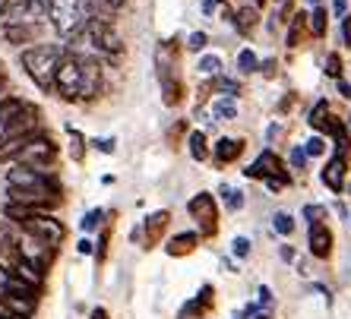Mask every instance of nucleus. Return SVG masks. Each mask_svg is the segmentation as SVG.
<instances>
[{"label":"nucleus","mask_w":351,"mask_h":319,"mask_svg":"<svg viewBox=\"0 0 351 319\" xmlns=\"http://www.w3.org/2000/svg\"><path fill=\"white\" fill-rule=\"evenodd\" d=\"M7 215L10 221H16V228L25 231V234H32L35 240H41V244H48L58 250L60 244H64L66 238V228L60 225L54 215L48 212H32V209H19V205H7Z\"/></svg>","instance_id":"nucleus-5"},{"label":"nucleus","mask_w":351,"mask_h":319,"mask_svg":"<svg viewBox=\"0 0 351 319\" xmlns=\"http://www.w3.org/2000/svg\"><path fill=\"white\" fill-rule=\"evenodd\" d=\"M323 187L329 190V193H345V177H348V158H345V152H335L332 158L326 162V168H323Z\"/></svg>","instance_id":"nucleus-11"},{"label":"nucleus","mask_w":351,"mask_h":319,"mask_svg":"<svg viewBox=\"0 0 351 319\" xmlns=\"http://www.w3.org/2000/svg\"><path fill=\"white\" fill-rule=\"evenodd\" d=\"M339 92H342V99H351V82L348 79H339Z\"/></svg>","instance_id":"nucleus-48"},{"label":"nucleus","mask_w":351,"mask_h":319,"mask_svg":"<svg viewBox=\"0 0 351 319\" xmlns=\"http://www.w3.org/2000/svg\"><path fill=\"white\" fill-rule=\"evenodd\" d=\"M231 25H234L241 35H250L256 25H260V10H256V7H241L234 13V23H231Z\"/></svg>","instance_id":"nucleus-20"},{"label":"nucleus","mask_w":351,"mask_h":319,"mask_svg":"<svg viewBox=\"0 0 351 319\" xmlns=\"http://www.w3.org/2000/svg\"><path fill=\"white\" fill-rule=\"evenodd\" d=\"M158 82H162V101L168 107L184 101V79H180V76H162Z\"/></svg>","instance_id":"nucleus-19"},{"label":"nucleus","mask_w":351,"mask_h":319,"mask_svg":"<svg viewBox=\"0 0 351 319\" xmlns=\"http://www.w3.org/2000/svg\"><path fill=\"white\" fill-rule=\"evenodd\" d=\"M80 253H92V244H89V240H80Z\"/></svg>","instance_id":"nucleus-51"},{"label":"nucleus","mask_w":351,"mask_h":319,"mask_svg":"<svg viewBox=\"0 0 351 319\" xmlns=\"http://www.w3.org/2000/svg\"><path fill=\"white\" fill-rule=\"evenodd\" d=\"M89 44L95 54L101 58H117L123 51V41L117 35V29L111 25V19H86V29L80 32V38H73L70 44Z\"/></svg>","instance_id":"nucleus-7"},{"label":"nucleus","mask_w":351,"mask_h":319,"mask_svg":"<svg viewBox=\"0 0 351 319\" xmlns=\"http://www.w3.org/2000/svg\"><path fill=\"white\" fill-rule=\"evenodd\" d=\"M237 70L244 76H250V73H260V58H256L250 48H244L241 54H237Z\"/></svg>","instance_id":"nucleus-27"},{"label":"nucleus","mask_w":351,"mask_h":319,"mask_svg":"<svg viewBox=\"0 0 351 319\" xmlns=\"http://www.w3.org/2000/svg\"><path fill=\"white\" fill-rule=\"evenodd\" d=\"M254 319H269V316H254Z\"/></svg>","instance_id":"nucleus-57"},{"label":"nucleus","mask_w":351,"mask_h":319,"mask_svg":"<svg viewBox=\"0 0 351 319\" xmlns=\"http://www.w3.org/2000/svg\"><path fill=\"white\" fill-rule=\"evenodd\" d=\"M219 3H225V0H219Z\"/></svg>","instance_id":"nucleus-58"},{"label":"nucleus","mask_w":351,"mask_h":319,"mask_svg":"<svg viewBox=\"0 0 351 319\" xmlns=\"http://www.w3.org/2000/svg\"><path fill=\"white\" fill-rule=\"evenodd\" d=\"M89 319H111V313L105 310V307H95V310H92V316Z\"/></svg>","instance_id":"nucleus-49"},{"label":"nucleus","mask_w":351,"mask_h":319,"mask_svg":"<svg viewBox=\"0 0 351 319\" xmlns=\"http://www.w3.org/2000/svg\"><path fill=\"white\" fill-rule=\"evenodd\" d=\"M272 231H278V234H285L288 238V234L294 231V218L288 212H276L272 215Z\"/></svg>","instance_id":"nucleus-32"},{"label":"nucleus","mask_w":351,"mask_h":319,"mask_svg":"<svg viewBox=\"0 0 351 319\" xmlns=\"http://www.w3.org/2000/svg\"><path fill=\"white\" fill-rule=\"evenodd\" d=\"M304 152H307L311 158L323 155V152H326V140H323V136H311V140L304 142Z\"/></svg>","instance_id":"nucleus-36"},{"label":"nucleus","mask_w":351,"mask_h":319,"mask_svg":"<svg viewBox=\"0 0 351 319\" xmlns=\"http://www.w3.org/2000/svg\"><path fill=\"white\" fill-rule=\"evenodd\" d=\"M64 51L66 48H60V44H32L19 54L23 70L41 92H54V76H58V64L64 58Z\"/></svg>","instance_id":"nucleus-4"},{"label":"nucleus","mask_w":351,"mask_h":319,"mask_svg":"<svg viewBox=\"0 0 351 319\" xmlns=\"http://www.w3.org/2000/svg\"><path fill=\"white\" fill-rule=\"evenodd\" d=\"M263 3H266V0H254V7H256V10H260V7H263Z\"/></svg>","instance_id":"nucleus-54"},{"label":"nucleus","mask_w":351,"mask_h":319,"mask_svg":"<svg viewBox=\"0 0 351 319\" xmlns=\"http://www.w3.org/2000/svg\"><path fill=\"white\" fill-rule=\"evenodd\" d=\"M187 212L196 221V228H199V238H215L219 234V203H215L213 193L199 190L187 203Z\"/></svg>","instance_id":"nucleus-8"},{"label":"nucleus","mask_w":351,"mask_h":319,"mask_svg":"<svg viewBox=\"0 0 351 319\" xmlns=\"http://www.w3.org/2000/svg\"><path fill=\"white\" fill-rule=\"evenodd\" d=\"M291 7H294V0H276V10H272V19H269V29H276L282 19L291 13Z\"/></svg>","instance_id":"nucleus-33"},{"label":"nucleus","mask_w":351,"mask_h":319,"mask_svg":"<svg viewBox=\"0 0 351 319\" xmlns=\"http://www.w3.org/2000/svg\"><path fill=\"white\" fill-rule=\"evenodd\" d=\"M92 146H95L98 152H105V155H111V152H114V140H95Z\"/></svg>","instance_id":"nucleus-42"},{"label":"nucleus","mask_w":351,"mask_h":319,"mask_svg":"<svg viewBox=\"0 0 351 319\" xmlns=\"http://www.w3.org/2000/svg\"><path fill=\"white\" fill-rule=\"evenodd\" d=\"M199 246V234L196 231H184V234H174L171 240H168V256H190Z\"/></svg>","instance_id":"nucleus-17"},{"label":"nucleus","mask_w":351,"mask_h":319,"mask_svg":"<svg viewBox=\"0 0 351 319\" xmlns=\"http://www.w3.org/2000/svg\"><path fill=\"white\" fill-rule=\"evenodd\" d=\"M269 303H272V291L263 285V288H260V301H256V307H269Z\"/></svg>","instance_id":"nucleus-44"},{"label":"nucleus","mask_w":351,"mask_h":319,"mask_svg":"<svg viewBox=\"0 0 351 319\" xmlns=\"http://www.w3.org/2000/svg\"><path fill=\"white\" fill-rule=\"evenodd\" d=\"M3 99H10V95H7V76H3V66H0V101Z\"/></svg>","instance_id":"nucleus-47"},{"label":"nucleus","mask_w":351,"mask_h":319,"mask_svg":"<svg viewBox=\"0 0 351 319\" xmlns=\"http://www.w3.org/2000/svg\"><path fill=\"white\" fill-rule=\"evenodd\" d=\"M348 127H351V120H348Z\"/></svg>","instance_id":"nucleus-59"},{"label":"nucleus","mask_w":351,"mask_h":319,"mask_svg":"<svg viewBox=\"0 0 351 319\" xmlns=\"http://www.w3.org/2000/svg\"><path fill=\"white\" fill-rule=\"evenodd\" d=\"M311 3H313V7H319V0H311Z\"/></svg>","instance_id":"nucleus-55"},{"label":"nucleus","mask_w":351,"mask_h":319,"mask_svg":"<svg viewBox=\"0 0 351 319\" xmlns=\"http://www.w3.org/2000/svg\"><path fill=\"white\" fill-rule=\"evenodd\" d=\"M278 256H282V259H285V262H291V259H294V250H291V244H282V246H278Z\"/></svg>","instance_id":"nucleus-46"},{"label":"nucleus","mask_w":351,"mask_h":319,"mask_svg":"<svg viewBox=\"0 0 351 319\" xmlns=\"http://www.w3.org/2000/svg\"><path fill=\"white\" fill-rule=\"evenodd\" d=\"M304 29H307V13H294L288 19V48H301Z\"/></svg>","instance_id":"nucleus-21"},{"label":"nucleus","mask_w":351,"mask_h":319,"mask_svg":"<svg viewBox=\"0 0 351 319\" xmlns=\"http://www.w3.org/2000/svg\"><path fill=\"white\" fill-rule=\"evenodd\" d=\"M41 35V25H3V38L10 44H32Z\"/></svg>","instance_id":"nucleus-18"},{"label":"nucleus","mask_w":351,"mask_h":319,"mask_svg":"<svg viewBox=\"0 0 351 319\" xmlns=\"http://www.w3.org/2000/svg\"><path fill=\"white\" fill-rule=\"evenodd\" d=\"M213 303H215V288L213 285H203L199 288V294L193 297L190 303H184L180 307V313L178 316L180 319H196V316H206V313L213 310Z\"/></svg>","instance_id":"nucleus-15"},{"label":"nucleus","mask_w":351,"mask_h":319,"mask_svg":"<svg viewBox=\"0 0 351 319\" xmlns=\"http://www.w3.org/2000/svg\"><path fill=\"white\" fill-rule=\"evenodd\" d=\"M241 155H244V140H234V136H221V140L213 146V158L219 168L237 162Z\"/></svg>","instance_id":"nucleus-16"},{"label":"nucleus","mask_w":351,"mask_h":319,"mask_svg":"<svg viewBox=\"0 0 351 319\" xmlns=\"http://www.w3.org/2000/svg\"><path fill=\"white\" fill-rule=\"evenodd\" d=\"M342 41L351 48V13L348 16H342Z\"/></svg>","instance_id":"nucleus-43"},{"label":"nucleus","mask_w":351,"mask_h":319,"mask_svg":"<svg viewBox=\"0 0 351 319\" xmlns=\"http://www.w3.org/2000/svg\"><path fill=\"white\" fill-rule=\"evenodd\" d=\"M348 228H351V212H348Z\"/></svg>","instance_id":"nucleus-56"},{"label":"nucleus","mask_w":351,"mask_h":319,"mask_svg":"<svg viewBox=\"0 0 351 319\" xmlns=\"http://www.w3.org/2000/svg\"><path fill=\"white\" fill-rule=\"evenodd\" d=\"M108 240H111V231H101V238H98V250H95V259H98V262L105 259V246H108Z\"/></svg>","instance_id":"nucleus-40"},{"label":"nucleus","mask_w":351,"mask_h":319,"mask_svg":"<svg viewBox=\"0 0 351 319\" xmlns=\"http://www.w3.org/2000/svg\"><path fill=\"white\" fill-rule=\"evenodd\" d=\"M221 196H225V209H228V212H237V209H241V205H244V196H241V190H234V187H225V183H221V190H219Z\"/></svg>","instance_id":"nucleus-31"},{"label":"nucleus","mask_w":351,"mask_h":319,"mask_svg":"<svg viewBox=\"0 0 351 319\" xmlns=\"http://www.w3.org/2000/svg\"><path fill=\"white\" fill-rule=\"evenodd\" d=\"M326 76H332L335 82L342 79V58H339V54H326Z\"/></svg>","instance_id":"nucleus-35"},{"label":"nucleus","mask_w":351,"mask_h":319,"mask_svg":"<svg viewBox=\"0 0 351 319\" xmlns=\"http://www.w3.org/2000/svg\"><path fill=\"white\" fill-rule=\"evenodd\" d=\"M7 190H41V193H60V183L51 171H32V168H13L7 171Z\"/></svg>","instance_id":"nucleus-9"},{"label":"nucleus","mask_w":351,"mask_h":319,"mask_svg":"<svg viewBox=\"0 0 351 319\" xmlns=\"http://www.w3.org/2000/svg\"><path fill=\"white\" fill-rule=\"evenodd\" d=\"M237 117V101L219 95V101L213 105V120H234Z\"/></svg>","instance_id":"nucleus-23"},{"label":"nucleus","mask_w":351,"mask_h":319,"mask_svg":"<svg viewBox=\"0 0 351 319\" xmlns=\"http://www.w3.org/2000/svg\"><path fill=\"white\" fill-rule=\"evenodd\" d=\"M10 7H13V0H0V23H3V16L10 13Z\"/></svg>","instance_id":"nucleus-50"},{"label":"nucleus","mask_w":351,"mask_h":319,"mask_svg":"<svg viewBox=\"0 0 351 319\" xmlns=\"http://www.w3.org/2000/svg\"><path fill=\"white\" fill-rule=\"evenodd\" d=\"M244 174L250 180H263V183H266L269 177H278V174H285V171H282V158H278L272 149H266V152H260L254 162L247 164Z\"/></svg>","instance_id":"nucleus-12"},{"label":"nucleus","mask_w":351,"mask_h":319,"mask_svg":"<svg viewBox=\"0 0 351 319\" xmlns=\"http://www.w3.org/2000/svg\"><path fill=\"white\" fill-rule=\"evenodd\" d=\"M307 19H311V35L323 38V35H326V29H329V10L326 7H313Z\"/></svg>","instance_id":"nucleus-24"},{"label":"nucleus","mask_w":351,"mask_h":319,"mask_svg":"<svg viewBox=\"0 0 351 319\" xmlns=\"http://www.w3.org/2000/svg\"><path fill=\"white\" fill-rule=\"evenodd\" d=\"M332 228L329 225H311V231H307V246H311L313 259H329L332 256Z\"/></svg>","instance_id":"nucleus-13"},{"label":"nucleus","mask_w":351,"mask_h":319,"mask_svg":"<svg viewBox=\"0 0 351 319\" xmlns=\"http://www.w3.org/2000/svg\"><path fill=\"white\" fill-rule=\"evenodd\" d=\"M203 76H209V79H219L221 76V58H215V54H206V58H199V66H196Z\"/></svg>","instance_id":"nucleus-28"},{"label":"nucleus","mask_w":351,"mask_h":319,"mask_svg":"<svg viewBox=\"0 0 351 319\" xmlns=\"http://www.w3.org/2000/svg\"><path fill=\"white\" fill-rule=\"evenodd\" d=\"M7 319H32V316H16V313H7Z\"/></svg>","instance_id":"nucleus-53"},{"label":"nucleus","mask_w":351,"mask_h":319,"mask_svg":"<svg viewBox=\"0 0 351 319\" xmlns=\"http://www.w3.org/2000/svg\"><path fill=\"white\" fill-rule=\"evenodd\" d=\"M187 146H190V155L193 162H206L209 158V142H206V133L203 130H193L187 136Z\"/></svg>","instance_id":"nucleus-22"},{"label":"nucleus","mask_w":351,"mask_h":319,"mask_svg":"<svg viewBox=\"0 0 351 319\" xmlns=\"http://www.w3.org/2000/svg\"><path fill=\"white\" fill-rule=\"evenodd\" d=\"M213 86H215V92H219V95H225V99H237V95H241V82L231 79V76H219Z\"/></svg>","instance_id":"nucleus-29"},{"label":"nucleus","mask_w":351,"mask_h":319,"mask_svg":"<svg viewBox=\"0 0 351 319\" xmlns=\"http://www.w3.org/2000/svg\"><path fill=\"white\" fill-rule=\"evenodd\" d=\"M38 107L25 99H10L0 101V146L13 140H23V136H32L38 133Z\"/></svg>","instance_id":"nucleus-3"},{"label":"nucleus","mask_w":351,"mask_h":319,"mask_svg":"<svg viewBox=\"0 0 351 319\" xmlns=\"http://www.w3.org/2000/svg\"><path fill=\"white\" fill-rule=\"evenodd\" d=\"M0 162H13L19 168H32V171H51L58 162V142L51 140L48 133H32L23 140L3 142Z\"/></svg>","instance_id":"nucleus-2"},{"label":"nucleus","mask_w":351,"mask_h":319,"mask_svg":"<svg viewBox=\"0 0 351 319\" xmlns=\"http://www.w3.org/2000/svg\"><path fill=\"white\" fill-rule=\"evenodd\" d=\"M105 3H108V7H111V10H117V7H123L127 0H105Z\"/></svg>","instance_id":"nucleus-52"},{"label":"nucleus","mask_w":351,"mask_h":319,"mask_svg":"<svg viewBox=\"0 0 351 319\" xmlns=\"http://www.w3.org/2000/svg\"><path fill=\"white\" fill-rule=\"evenodd\" d=\"M101 218H105V212H101V209H92L89 215H82L80 228L82 231H95V228H101Z\"/></svg>","instance_id":"nucleus-34"},{"label":"nucleus","mask_w":351,"mask_h":319,"mask_svg":"<svg viewBox=\"0 0 351 319\" xmlns=\"http://www.w3.org/2000/svg\"><path fill=\"white\" fill-rule=\"evenodd\" d=\"M326 120H329V105H326V99H323V101H317V105L311 107L307 123H311L313 130H326Z\"/></svg>","instance_id":"nucleus-25"},{"label":"nucleus","mask_w":351,"mask_h":319,"mask_svg":"<svg viewBox=\"0 0 351 319\" xmlns=\"http://www.w3.org/2000/svg\"><path fill=\"white\" fill-rule=\"evenodd\" d=\"M206 44H209V35H206V32H193L187 38V51H203Z\"/></svg>","instance_id":"nucleus-39"},{"label":"nucleus","mask_w":351,"mask_h":319,"mask_svg":"<svg viewBox=\"0 0 351 319\" xmlns=\"http://www.w3.org/2000/svg\"><path fill=\"white\" fill-rule=\"evenodd\" d=\"M48 19L60 38L73 41L86 29V0H48Z\"/></svg>","instance_id":"nucleus-6"},{"label":"nucleus","mask_w":351,"mask_h":319,"mask_svg":"<svg viewBox=\"0 0 351 319\" xmlns=\"http://www.w3.org/2000/svg\"><path fill=\"white\" fill-rule=\"evenodd\" d=\"M45 19H48V0H16L3 16V25H41Z\"/></svg>","instance_id":"nucleus-10"},{"label":"nucleus","mask_w":351,"mask_h":319,"mask_svg":"<svg viewBox=\"0 0 351 319\" xmlns=\"http://www.w3.org/2000/svg\"><path fill=\"white\" fill-rule=\"evenodd\" d=\"M326 218H329L326 205H317V203L304 205V221H307V225H326Z\"/></svg>","instance_id":"nucleus-30"},{"label":"nucleus","mask_w":351,"mask_h":319,"mask_svg":"<svg viewBox=\"0 0 351 319\" xmlns=\"http://www.w3.org/2000/svg\"><path fill=\"white\" fill-rule=\"evenodd\" d=\"M66 136H70V155L80 164L82 158H86V136H82L80 130H73V127H66Z\"/></svg>","instance_id":"nucleus-26"},{"label":"nucleus","mask_w":351,"mask_h":319,"mask_svg":"<svg viewBox=\"0 0 351 319\" xmlns=\"http://www.w3.org/2000/svg\"><path fill=\"white\" fill-rule=\"evenodd\" d=\"M231 253H234L237 259L250 256V240H247V238H234V240H231Z\"/></svg>","instance_id":"nucleus-38"},{"label":"nucleus","mask_w":351,"mask_h":319,"mask_svg":"<svg viewBox=\"0 0 351 319\" xmlns=\"http://www.w3.org/2000/svg\"><path fill=\"white\" fill-rule=\"evenodd\" d=\"M54 92L64 101H86L95 99L101 92V66L95 58L80 54V51H64V58L58 64V76H54Z\"/></svg>","instance_id":"nucleus-1"},{"label":"nucleus","mask_w":351,"mask_h":319,"mask_svg":"<svg viewBox=\"0 0 351 319\" xmlns=\"http://www.w3.org/2000/svg\"><path fill=\"white\" fill-rule=\"evenodd\" d=\"M332 10L339 16H348V0H332Z\"/></svg>","instance_id":"nucleus-45"},{"label":"nucleus","mask_w":351,"mask_h":319,"mask_svg":"<svg viewBox=\"0 0 351 319\" xmlns=\"http://www.w3.org/2000/svg\"><path fill=\"white\" fill-rule=\"evenodd\" d=\"M168 221H171V212H168V209H158V212H152L146 221H143V244H146V250L158 246L162 234L168 231Z\"/></svg>","instance_id":"nucleus-14"},{"label":"nucleus","mask_w":351,"mask_h":319,"mask_svg":"<svg viewBox=\"0 0 351 319\" xmlns=\"http://www.w3.org/2000/svg\"><path fill=\"white\" fill-rule=\"evenodd\" d=\"M276 70H278V64H276V60H260V73L263 76H276Z\"/></svg>","instance_id":"nucleus-41"},{"label":"nucleus","mask_w":351,"mask_h":319,"mask_svg":"<svg viewBox=\"0 0 351 319\" xmlns=\"http://www.w3.org/2000/svg\"><path fill=\"white\" fill-rule=\"evenodd\" d=\"M307 162H311V155L304 152V146H294L291 149V171H304V168H307Z\"/></svg>","instance_id":"nucleus-37"}]
</instances>
